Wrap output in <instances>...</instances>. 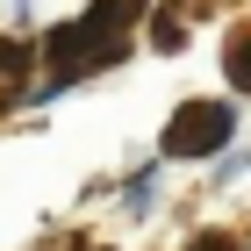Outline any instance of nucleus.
I'll return each mask as SVG.
<instances>
[{
    "instance_id": "nucleus-3",
    "label": "nucleus",
    "mask_w": 251,
    "mask_h": 251,
    "mask_svg": "<svg viewBox=\"0 0 251 251\" xmlns=\"http://www.w3.org/2000/svg\"><path fill=\"white\" fill-rule=\"evenodd\" d=\"M151 43H158V50H179V43H187V29H179L173 15H158V22H151Z\"/></svg>"
},
{
    "instance_id": "nucleus-2",
    "label": "nucleus",
    "mask_w": 251,
    "mask_h": 251,
    "mask_svg": "<svg viewBox=\"0 0 251 251\" xmlns=\"http://www.w3.org/2000/svg\"><path fill=\"white\" fill-rule=\"evenodd\" d=\"M223 72H230L237 94H251V29H237V36L223 43Z\"/></svg>"
},
{
    "instance_id": "nucleus-4",
    "label": "nucleus",
    "mask_w": 251,
    "mask_h": 251,
    "mask_svg": "<svg viewBox=\"0 0 251 251\" xmlns=\"http://www.w3.org/2000/svg\"><path fill=\"white\" fill-rule=\"evenodd\" d=\"M187 251H237V237H230V230H201Z\"/></svg>"
},
{
    "instance_id": "nucleus-1",
    "label": "nucleus",
    "mask_w": 251,
    "mask_h": 251,
    "mask_svg": "<svg viewBox=\"0 0 251 251\" xmlns=\"http://www.w3.org/2000/svg\"><path fill=\"white\" fill-rule=\"evenodd\" d=\"M230 129H237L230 100H187V108H173V122H165V158H215L230 144Z\"/></svg>"
},
{
    "instance_id": "nucleus-5",
    "label": "nucleus",
    "mask_w": 251,
    "mask_h": 251,
    "mask_svg": "<svg viewBox=\"0 0 251 251\" xmlns=\"http://www.w3.org/2000/svg\"><path fill=\"white\" fill-rule=\"evenodd\" d=\"M0 100H7V86H0Z\"/></svg>"
}]
</instances>
